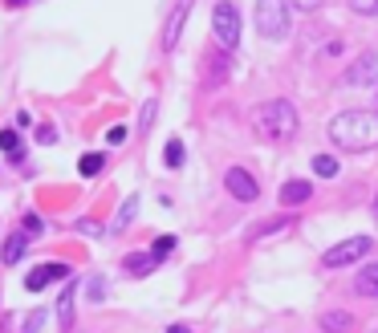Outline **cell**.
<instances>
[{
  "instance_id": "277c9868",
  "label": "cell",
  "mask_w": 378,
  "mask_h": 333,
  "mask_svg": "<svg viewBox=\"0 0 378 333\" xmlns=\"http://www.w3.org/2000/svg\"><path fill=\"white\" fill-rule=\"evenodd\" d=\"M256 29L268 41H280L289 33V4L285 0H256Z\"/></svg>"
},
{
  "instance_id": "8992f818",
  "label": "cell",
  "mask_w": 378,
  "mask_h": 333,
  "mask_svg": "<svg viewBox=\"0 0 378 333\" xmlns=\"http://www.w3.org/2000/svg\"><path fill=\"white\" fill-rule=\"evenodd\" d=\"M224 183H228V191L236 195V200H244V203H252V200H261V183L248 175L244 166H232L228 175H224Z\"/></svg>"
},
{
  "instance_id": "6da1fadb",
  "label": "cell",
  "mask_w": 378,
  "mask_h": 333,
  "mask_svg": "<svg viewBox=\"0 0 378 333\" xmlns=\"http://www.w3.org/2000/svg\"><path fill=\"white\" fill-rule=\"evenodd\" d=\"M329 143L342 150H370L378 147V114L374 110H345L329 122Z\"/></svg>"
},
{
  "instance_id": "4dcf8cb0",
  "label": "cell",
  "mask_w": 378,
  "mask_h": 333,
  "mask_svg": "<svg viewBox=\"0 0 378 333\" xmlns=\"http://www.w3.org/2000/svg\"><path fill=\"white\" fill-rule=\"evenodd\" d=\"M374 216H378V200H374Z\"/></svg>"
},
{
  "instance_id": "7a4b0ae2",
  "label": "cell",
  "mask_w": 378,
  "mask_h": 333,
  "mask_svg": "<svg viewBox=\"0 0 378 333\" xmlns=\"http://www.w3.org/2000/svg\"><path fill=\"white\" fill-rule=\"evenodd\" d=\"M252 126H256V134H264V138H293V134H297V110H293V102L277 98V102L256 106Z\"/></svg>"
},
{
  "instance_id": "4316f807",
  "label": "cell",
  "mask_w": 378,
  "mask_h": 333,
  "mask_svg": "<svg viewBox=\"0 0 378 333\" xmlns=\"http://www.w3.org/2000/svg\"><path fill=\"white\" fill-rule=\"evenodd\" d=\"M106 143H110V147H118V143H126V126H110V134H106Z\"/></svg>"
},
{
  "instance_id": "7c38bea8",
  "label": "cell",
  "mask_w": 378,
  "mask_h": 333,
  "mask_svg": "<svg viewBox=\"0 0 378 333\" xmlns=\"http://www.w3.org/2000/svg\"><path fill=\"white\" fill-rule=\"evenodd\" d=\"M350 325H354V317L345 313V309H333V313L321 317V329H326V333H345Z\"/></svg>"
},
{
  "instance_id": "d4e9b609",
  "label": "cell",
  "mask_w": 378,
  "mask_h": 333,
  "mask_svg": "<svg viewBox=\"0 0 378 333\" xmlns=\"http://www.w3.org/2000/svg\"><path fill=\"white\" fill-rule=\"evenodd\" d=\"M37 143H41V147H53V143H57V131H53V126H41V131H37Z\"/></svg>"
},
{
  "instance_id": "5b68a950",
  "label": "cell",
  "mask_w": 378,
  "mask_h": 333,
  "mask_svg": "<svg viewBox=\"0 0 378 333\" xmlns=\"http://www.w3.org/2000/svg\"><path fill=\"white\" fill-rule=\"evenodd\" d=\"M366 252H370V236H350V240H342V244H333V248L326 252V260H321V265H326V268H342V265L362 260Z\"/></svg>"
},
{
  "instance_id": "5bb4252c",
  "label": "cell",
  "mask_w": 378,
  "mask_h": 333,
  "mask_svg": "<svg viewBox=\"0 0 378 333\" xmlns=\"http://www.w3.org/2000/svg\"><path fill=\"white\" fill-rule=\"evenodd\" d=\"M150 268H155V256H147V252H134V256H126V272H131V277H147Z\"/></svg>"
},
{
  "instance_id": "2e32d148",
  "label": "cell",
  "mask_w": 378,
  "mask_h": 333,
  "mask_svg": "<svg viewBox=\"0 0 378 333\" xmlns=\"http://www.w3.org/2000/svg\"><path fill=\"white\" fill-rule=\"evenodd\" d=\"M134 216H138V200L131 195V200H126L122 207H118V216H114V232H122V228H126V224H131Z\"/></svg>"
},
{
  "instance_id": "f1b7e54d",
  "label": "cell",
  "mask_w": 378,
  "mask_h": 333,
  "mask_svg": "<svg viewBox=\"0 0 378 333\" xmlns=\"http://www.w3.org/2000/svg\"><path fill=\"white\" fill-rule=\"evenodd\" d=\"M4 4H8V8H25V4H29V0H4Z\"/></svg>"
},
{
  "instance_id": "cb8c5ba5",
  "label": "cell",
  "mask_w": 378,
  "mask_h": 333,
  "mask_svg": "<svg viewBox=\"0 0 378 333\" xmlns=\"http://www.w3.org/2000/svg\"><path fill=\"white\" fill-rule=\"evenodd\" d=\"M85 293H90V301H102V293H106V281H102V277H90Z\"/></svg>"
},
{
  "instance_id": "ba28073f",
  "label": "cell",
  "mask_w": 378,
  "mask_h": 333,
  "mask_svg": "<svg viewBox=\"0 0 378 333\" xmlns=\"http://www.w3.org/2000/svg\"><path fill=\"white\" fill-rule=\"evenodd\" d=\"M61 277L69 281V265H57V260H53V265L33 268V272L25 277V289H29V293H41V289H45L49 281H61Z\"/></svg>"
},
{
  "instance_id": "30bf717a",
  "label": "cell",
  "mask_w": 378,
  "mask_h": 333,
  "mask_svg": "<svg viewBox=\"0 0 378 333\" xmlns=\"http://www.w3.org/2000/svg\"><path fill=\"white\" fill-rule=\"evenodd\" d=\"M305 200H313V191H309V183H305V179H289V183L280 187V203L297 207V203H305Z\"/></svg>"
},
{
  "instance_id": "e0dca14e",
  "label": "cell",
  "mask_w": 378,
  "mask_h": 333,
  "mask_svg": "<svg viewBox=\"0 0 378 333\" xmlns=\"http://www.w3.org/2000/svg\"><path fill=\"white\" fill-rule=\"evenodd\" d=\"M0 150H8V159H13V163H20V138H17V131H0Z\"/></svg>"
},
{
  "instance_id": "9c48e42d",
  "label": "cell",
  "mask_w": 378,
  "mask_h": 333,
  "mask_svg": "<svg viewBox=\"0 0 378 333\" xmlns=\"http://www.w3.org/2000/svg\"><path fill=\"white\" fill-rule=\"evenodd\" d=\"M187 8H191V0H179V4H175V13H171V20H167V29H163V49H167V53L179 45V33H183V20H187Z\"/></svg>"
},
{
  "instance_id": "3957f363",
  "label": "cell",
  "mask_w": 378,
  "mask_h": 333,
  "mask_svg": "<svg viewBox=\"0 0 378 333\" xmlns=\"http://www.w3.org/2000/svg\"><path fill=\"white\" fill-rule=\"evenodd\" d=\"M212 33H215V41H220L224 53H232L240 45V13H236L232 0H220L212 8Z\"/></svg>"
},
{
  "instance_id": "52a82bcc",
  "label": "cell",
  "mask_w": 378,
  "mask_h": 333,
  "mask_svg": "<svg viewBox=\"0 0 378 333\" xmlns=\"http://www.w3.org/2000/svg\"><path fill=\"white\" fill-rule=\"evenodd\" d=\"M374 82H378V53L366 49L354 66L345 69V85H374Z\"/></svg>"
},
{
  "instance_id": "f546056e",
  "label": "cell",
  "mask_w": 378,
  "mask_h": 333,
  "mask_svg": "<svg viewBox=\"0 0 378 333\" xmlns=\"http://www.w3.org/2000/svg\"><path fill=\"white\" fill-rule=\"evenodd\" d=\"M167 333H191V329H187V325H171Z\"/></svg>"
},
{
  "instance_id": "603a6c76",
  "label": "cell",
  "mask_w": 378,
  "mask_h": 333,
  "mask_svg": "<svg viewBox=\"0 0 378 333\" xmlns=\"http://www.w3.org/2000/svg\"><path fill=\"white\" fill-rule=\"evenodd\" d=\"M20 228H25V232H29V236H41V232H45V219H41V216H33V212H29V216L20 219Z\"/></svg>"
},
{
  "instance_id": "44dd1931",
  "label": "cell",
  "mask_w": 378,
  "mask_h": 333,
  "mask_svg": "<svg viewBox=\"0 0 378 333\" xmlns=\"http://www.w3.org/2000/svg\"><path fill=\"white\" fill-rule=\"evenodd\" d=\"M350 8L358 17H378V0H350Z\"/></svg>"
},
{
  "instance_id": "ac0fdd59",
  "label": "cell",
  "mask_w": 378,
  "mask_h": 333,
  "mask_svg": "<svg viewBox=\"0 0 378 333\" xmlns=\"http://www.w3.org/2000/svg\"><path fill=\"white\" fill-rule=\"evenodd\" d=\"M102 166H106V159H102V155H82V159H78V171H82L85 179H94Z\"/></svg>"
},
{
  "instance_id": "484cf974",
  "label": "cell",
  "mask_w": 378,
  "mask_h": 333,
  "mask_svg": "<svg viewBox=\"0 0 378 333\" xmlns=\"http://www.w3.org/2000/svg\"><path fill=\"white\" fill-rule=\"evenodd\" d=\"M289 8H301V13H313V8H321V0H285Z\"/></svg>"
},
{
  "instance_id": "8fae6325",
  "label": "cell",
  "mask_w": 378,
  "mask_h": 333,
  "mask_svg": "<svg viewBox=\"0 0 378 333\" xmlns=\"http://www.w3.org/2000/svg\"><path fill=\"white\" fill-rule=\"evenodd\" d=\"M25 244H29V232H13V236H8V244H4V265H20Z\"/></svg>"
},
{
  "instance_id": "d6986e66",
  "label": "cell",
  "mask_w": 378,
  "mask_h": 333,
  "mask_svg": "<svg viewBox=\"0 0 378 333\" xmlns=\"http://www.w3.org/2000/svg\"><path fill=\"white\" fill-rule=\"evenodd\" d=\"M313 171H317L321 179H333V175H338V159H333V155H317V159H313Z\"/></svg>"
},
{
  "instance_id": "ffe728a7",
  "label": "cell",
  "mask_w": 378,
  "mask_h": 333,
  "mask_svg": "<svg viewBox=\"0 0 378 333\" xmlns=\"http://www.w3.org/2000/svg\"><path fill=\"white\" fill-rule=\"evenodd\" d=\"M163 159H167V166H171V171H179V166H183V143H179V138H171V143H167Z\"/></svg>"
},
{
  "instance_id": "7402d4cb",
  "label": "cell",
  "mask_w": 378,
  "mask_h": 333,
  "mask_svg": "<svg viewBox=\"0 0 378 333\" xmlns=\"http://www.w3.org/2000/svg\"><path fill=\"white\" fill-rule=\"evenodd\" d=\"M171 248H175V236H159V240H155V248H150V256H155V260H163Z\"/></svg>"
},
{
  "instance_id": "4fadbf2b",
  "label": "cell",
  "mask_w": 378,
  "mask_h": 333,
  "mask_svg": "<svg viewBox=\"0 0 378 333\" xmlns=\"http://www.w3.org/2000/svg\"><path fill=\"white\" fill-rule=\"evenodd\" d=\"M358 293L362 297H378V265H366L358 272Z\"/></svg>"
},
{
  "instance_id": "83f0119b",
  "label": "cell",
  "mask_w": 378,
  "mask_h": 333,
  "mask_svg": "<svg viewBox=\"0 0 378 333\" xmlns=\"http://www.w3.org/2000/svg\"><path fill=\"white\" fill-rule=\"evenodd\" d=\"M150 122H155V102L143 106V131H150Z\"/></svg>"
},
{
  "instance_id": "9a60e30c",
  "label": "cell",
  "mask_w": 378,
  "mask_h": 333,
  "mask_svg": "<svg viewBox=\"0 0 378 333\" xmlns=\"http://www.w3.org/2000/svg\"><path fill=\"white\" fill-rule=\"evenodd\" d=\"M57 321H61V329L73 325V293H69V289L57 297Z\"/></svg>"
}]
</instances>
